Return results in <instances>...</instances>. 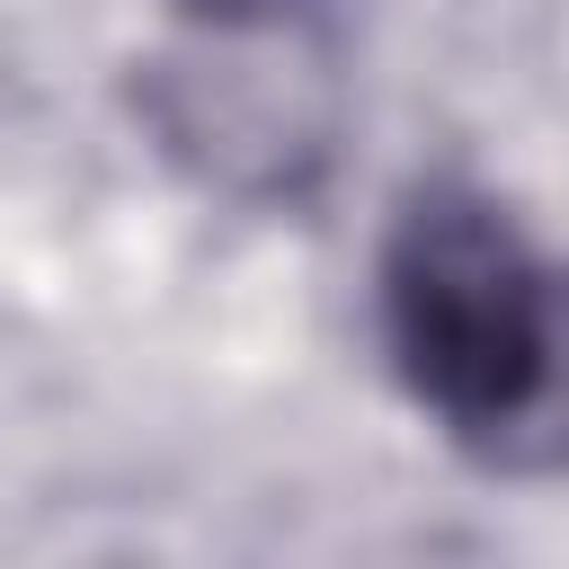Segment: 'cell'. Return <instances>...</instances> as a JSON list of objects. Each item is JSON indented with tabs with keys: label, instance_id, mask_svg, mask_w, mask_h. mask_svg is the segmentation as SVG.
Segmentation results:
<instances>
[{
	"label": "cell",
	"instance_id": "cell-1",
	"mask_svg": "<svg viewBox=\"0 0 569 569\" xmlns=\"http://www.w3.org/2000/svg\"><path fill=\"white\" fill-rule=\"evenodd\" d=\"M373 320L409 409L498 480H569V258L489 187L418 178L373 258Z\"/></svg>",
	"mask_w": 569,
	"mask_h": 569
},
{
	"label": "cell",
	"instance_id": "cell-2",
	"mask_svg": "<svg viewBox=\"0 0 569 569\" xmlns=\"http://www.w3.org/2000/svg\"><path fill=\"white\" fill-rule=\"evenodd\" d=\"M204 44H267V36H293L311 27L329 0H169Z\"/></svg>",
	"mask_w": 569,
	"mask_h": 569
}]
</instances>
